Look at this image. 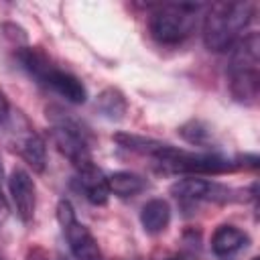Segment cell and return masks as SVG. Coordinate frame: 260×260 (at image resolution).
<instances>
[{"label": "cell", "mask_w": 260, "mask_h": 260, "mask_svg": "<svg viewBox=\"0 0 260 260\" xmlns=\"http://www.w3.org/2000/svg\"><path fill=\"white\" fill-rule=\"evenodd\" d=\"M254 16L250 2H215L203 18V45L207 51L225 53L242 37L244 28Z\"/></svg>", "instance_id": "1"}, {"label": "cell", "mask_w": 260, "mask_h": 260, "mask_svg": "<svg viewBox=\"0 0 260 260\" xmlns=\"http://www.w3.org/2000/svg\"><path fill=\"white\" fill-rule=\"evenodd\" d=\"M248 156L228 158L219 152H207V150H183L179 146L167 144V148L154 158L158 167L167 173H183L191 177L201 175H223L234 173L238 169L250 167L246 162ZM252 169V167H250Z\"/></svg>", "instance_id": "2"}, {"label": "cell", "mask_w": 260, "mask_h": 260, "mask_svg": "<svg viewBox=\"0 0 260 260\" xmlns=\"http://www.w3.org/2000/svg\"><path fill=\"white\" fill-rule=\"evenodd\" d=\"M47 118L51 120V138L57 146V150L79 171L87 165H91V150L87 142V130L79 120L69 116V112H63L57 106L47 108Z\"/></svg>", "instance_id": "3"}, {"label": "cell", "mask_w": 260, "mask_h": 260, "mask_svg": "<svg viewBox=\"0 0 260 260\" xmlns=\"http://www.w3.org/2000/svg\"><path fill=\"white\" fill-rule=\"evenodd\" d=\"M201 4H160L150 12L148 30L162 45H179L185 41L197 22Z\"/></svg>", "instance_id": "4"}, {"label": "cell", "mask_w": 260, "mask_h": 260, "mask_svg": "<svg viewBox=\"0 0 260 260\" xmlns=\"http://www.w3.org/2000/svg\"><path fill=\"white\" fill-rule=\"evenodd\" d=\"M57 221L63 230V236H65L75 260H102V250H100L95 238L83 223L77 221L71 201L61 199L57 203Z\"/></svg>", "instance_id": "5"}, {"label": "cell", "mask_w": 260, "mask_h": 260, "mask_svg": "<svg viewBox=\"0 0 260 260\" xmlns=\"http://www.w3.org/2000/svg\"><path fill=\"white\" fill-rule=\"evenodd\" d=\"M6 122L10 126L14 150L22 156V160L35 173H43L47 167V146H45L43 136L39 132H35V128L28 124V120L20 114H16V118L8 116Z\"/></svg>", "instance_id": "6"}, {"label": "cell", "mask_w": 260, "mask_h": 260, "mask_svg": "<svg viewBox=\"0 0 260 260\" xmlns=\"http://www.w3.org/2000/svg\"><path fill=\"white\" fill-rule=\"evenodd\" d=\"M169 191L181 203H195V201H221L223 203V201H230L234 193L230 187H223L219 183H211L199 177L179 179L171 185Z\"/></svg>", "instance_id": "7"}, {"label": "cell", "mask_w": 260, "mask_h": 260, "mask_svg": "<svg viewBox=\"0 0 260 260\" xmlns=\"http://www.w3.org/2000/svg\"><path fill=\"white\" fill-rule=\"evenodd\" d=\"M12 203L16 207V215L20 217L22 223H30L35 217V207H37V189L32 177L24 169H14L8 179Z\"/></svg>", "instance_id": "8"}, {"label": "cell", "mask_w": 260, "mask_h": 260, "mask_svg": "<svg viewBox=\"0 0 260 260\" xmlns=\"http://www.w3.org/2000/svg\"><path fill=\"white\" fill-rule=\"evenodd\" d=\"M43 85L51 87L57 95H61L69 104H85V100H87V89L81 83V79L75 77L69 71L59 69V67H53L49 71V75L45 77Z\"/></svg>", "instance_id": "9"}, {"label": "cell", "mask_w": 260, "mask_h": 260, "mask_svg": "<svg viewBox=\"0 0 260 260\" xmlns=\"http://www.w3.org/2000/svg\"><path fill=\"white\" fill-rule=\"evenodd\" d=\"M77 181H79V189L83 191L85 199L91 205H106L108 197H110V187H108V177L104 175V171L100 167H95L93 162L79 169L77 171Z\"/></svg>", "instance_id": "10"}, {"label": "cell", "mask_w": 260, "mask_h": 260, "mask_svg": "<svg viewBox=\"0 0 260 260\" xmlns=\"http://www.w3.org/2000/svg\"><path fill=\"white\" fill-rule=\"evenodd\" d=\"M260 73L258 69H230V91L236 102L250 104L258 98Z\"/></svg>", "instance_id": "11"}, {"label": "cell", "mask_w": 260, "mask_h": 260, "mask_svg": "<svg viewBox=\"0 0 260 260\" xmlns=\"http://www.w3.org/2000/svg\"><path fill=\"white\" fill-rule=\"evenodd\" d=\"M169 221H171V205L167 199L154 197L142 205L140 223H142L146 234L156 236V234L165 232L169 228Z\"/></svg>", "instance_id": "12"}, {"label": "cell", "mask_w": 260, "mask_h": 260, "mask_svg": "<svg viewBox=\"0 0 260 260\" xmlns=\"http://www.w3.org/2000/svg\"><path fill=\"white\" fill-rule=\"evenodd\" d=\"M16 61L20 63V67L39 83L45 81V77L49 75V71L55 67L53 61L49 59V55L45 51H41L39 47H18L14 53Z\"/></svg>", "instance_id": "13"}, {"label": "cell", "mask_w": 260, "mask_h": 260, "mask_svg": "<svg viewBox=\"0 0 260 260\" xmlns=\"http://www.w3.org/2000/svg\"><path fill=\"white\" fill-rule=\"evenodd\" d=\"M246 242H248V236L240 228L223 223L211 236V252L215 256H230V254L238 252Z\"/></svg>", "instance_id": "14"}, {"label": "cell", "mask_w": 260, "mask_h": 260, "mask_svg": "<svg viewBox=\"0 0 260 260\" xmlns=\"http://www.w3.org/2000/svg\"><path fill=\"white\" fill-rule=\"evenodd\" d=\"M108 187H110V193L118 197H134L148 187V181L142 175L132 171H116L108 177Z\"/></svg>", "instance_id": "15"}, {"label": "cell", "mask_w": 260, "mask_h": 260, "mask_svg": "<svg viewBox=\"0 0 260 260\" xmlns=\"http://www.w3.org/2000/svg\"><path fill=\"white\" fill-rule=\"evenodd\" d=\"M95 108L106 120L118 122L128 112V102H126V95L118 87H106L100 91L95 100Z\"/></svg>", "instance_id": "16"}, {"label": "cell", "mask_w": 260, "mask_h": 260, "mask_svg": "<svg viewBox=\"0 0 260 260\" xmlns=\"http://www.w3.org/2000/svg\"><path fill=\"white\" fill-rule=\"evenodd\" d=\"M114 140L122 148H128L132 152H138V154H144V156H150V158H156L169 144V142H162V140H156V138H148V136H140V134H128V132L114 134Z\"/></svg>", "instance_id": "17"}, {"label": "cell", "mask_w": 260, "mask_h": 260, "mask_svg": "<svg viewBox=\"0 0 260 260\" xmlns=\"http://www.w3.org/2000/svg\"><path fill=\"white\" fill-rule=\"evenodd\" d=\"M179 134H181V138H185L187 142L201 146V144H205V142L209 140L211 130H209V126H207L205 122H201V120H189V122H185V124L179 128Z\"/></svg>", "instance_id": "18"}, {"label": "cell", "mask_w": 260, "mask_h": 260, "mask_svg": "<svg viewBox=\"0 0 260 260\" xmlns=\"http://www.w3.org/2000/svg\"><path fill=\"white\" fill-rule=\"evenodd\" d=\"M2 35H4L8 41H12V43L16 45V49H18V47H26V32H24L22 26H18V24H14V22H4V24H2Z\"/></svg>", "instance_id": "19"}, {"label": "cell", "mask_w": 260, "mask_h": 260, "mask_svg": "<svg viewBox=\"0 0 260 260\" xmlns=\"http://www.w3.org/2000/svg\"><path fill=\"white\" fill-rule=\"evenodd\" d=\"M26 260H51V256H49V252H47L45 248L35 246V248H30V250H28Z\"/></svg>", "instance_id": "20"}, {"label": "cell", "mask_w": 260, "mask_h": 260, "mask_svg": "<svg viewBox=\"0 0 260 260\" xmlns=\"http://www.w3.org/2000/svg\"><path fill=\"white\" fill-rule=\"evenodd\" d=\"M10 116V102L6 98V93L0 89V122H6Z\"/></svg>", "instance_id": "21"}, {"label": "cell", "mask_w": 260, "mask_h": 260, "mask_svg": "<svg viewBox=\"0 0 260 260\" xmlns=\"http://www.w3.org/2000/svg\"><path fill=\"white\" fill-rule=\"evenodd\" d=\"M8 215H10V205H8L6 197H4V193L0 191V225L8 219Z\"/></svg>", "instance_id": "22"}, {"label": "cell", "mask_w": 260, "mask_h": 260, "mask_svg": "<svg viewBox=\"0 0 260 260\" xmlns=\"http://www.w3.org/2000/svg\"><path fill=\"white\" fill-rule=\"evenodd\" d=\"M4 177V167H2V158H0V179Z\"/></svg>", "instance_id": "23"}, {"label": "cell", "mask_w": 260, "mask_h": 260, "mask_svg": "<svg viewBox=\"0 0 260 260\" xmlns=\"http://www.w3.org/2000/svg\"><path fill=\"white\" fill-rule=\"evenodd\" d=\"M165 260H181L179 256H169V258H165Z\"/></svg>", "instance_id": "24"}, {"label": "cell", "mask_w": 260, "mask_h": 260, "mask_svg": "<svg viewBox=\"0 0 260 260\" xmlns=\"http://www.w3.org/2000/svg\"><path fill=\"white\" fill-rule=\"evenodd\" d=\"M252 260H260V258H252Z\"/></svg>", "instance_id": "25"}, {"label": "cell", "mask_w": 260, "mask_h": 260, "mask_svg": "<svg viewBox=\"0 0 260 260\" xmlns=\"http://www.w3.org/2000/svg\"><path fill=\"white\" fill-rule=\"evenodd\" d=\"M0 260H2V258H0Z\"/></svg>", "instance_id": "26"}]
</instances>
